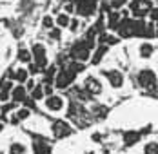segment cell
<instances>
[{"label": "cell", "mask_w": 158, "mask_h": 154, "mask_svg": "<svg viewBox=\"0 0 158 154\" xmlns=\"http://www.w3.org/2000/svg\"><path fill=\"white\" fill-rule=\"evenodd\" d=\"M78 27H80V22L77 20V18H73V20L69 22V31H73V33H77V31H78Z\"/></svg>", "instance_id": "83f0119b"}, {"label": "cell", "mask_w": 158, "mask_h": 154, "mask_svg": "<svg viewBox=\"0 0 158 154\" xmlns=\"http://www.w3.org/2000/svg\"><path fill=\"white\" fill-rule=\"evenodd\" d=\"M75 11L82 18L95 16L98 11V0H75Z\"/></svg>", "instance_id": "3957f363"}, {"label": "cell", "mask_w": 158, "mask_h": 154, "mask_svg": "<svg viewBox=\"0 0 158 154\" xmlns=\"http://www.w3.org/2000/svg\"><path fill=\"white\" fill-rule=\"evenodd\" d=\"M131 7V13L135 18H143V16H149L151 9H153V0H133L129 4Z\"/></svg>", "instance_id": "277c9868"}, {"label": "cell", "mask_w": 158, "mask_h": 154, "mask_svg": "<svg viewBox=\"0 0 158 154\" xmlns=\"http://www.w3.org/2000/svg\"><path fill=\"white\" fill-rule=\"evenodd\" d=\"M127 4H129V0H109V9H116V11H120V9H124Z\"/></svg>", "instance_id": "cb8c5ba5"}, {"label": "cell", "mask_w": 158, "mask_h": 154, "mask_svg": "<svg viewBox=\"0 0 158 154\" xmlns=\"http://www.w3.org/2000/svg\"><path fill=\"white\" fill-rule=\"evenodd\" d=\"M24 85H26V89H27V91H33V89H35V82H33L31 78H29V80H27Z\"/></svg>", "instance_id": "f546056e"}, {"label": "cell", "mask_w": 158, "mask_h": 154, "mask_svg": "<svg viewBox=\"0 0 158 154\" xmlns=\"http://www.w3.org/2000/svg\"><path fill=\"white\" fill-rule=\"evenodd\" d=\"M107 53V46H104V44H98L95 49V53H93V56H91V63L93 65H98L100 62L104 60V55Z\"/></svg>", "instance_id": "e0dca14e"}, {"label": "cell", "mask_w": 158, "mask_h": 154, "mask_svg": "<svg viewBox=\"0 0 158 154\" xmlns=\"http://www.w3.org/2000/svg\"><path fill=\"white\" fill-rule=\"evenodd\" d=\"M31 55H33V60L35 63L38 65V67H42V69H46L48 67V51H46V46L44 44H40V42H35L31 47Z\"/></svg>", "instance_id": "52a82bcc"}, {"label": "cell", "mask_w": 158, "mask_h": 154, "mask_svg": "<svg viewBox=\"0 0 158 154\" xmlns=\"http://www.w3.org/2000/svg\"><path fill=\"white\" fill-rule=\"evenodd\" d=\"M42 98H46V92H44V87H42V83H38V85H35V89L31 91V100H42Z\"/></svg>", "instance_id": "44dd1931"}, {"label": "cell", "mask_w": 158, "mask_h": 154, "mask_svg": "<svg viewBox=\"0 0 158 154\" xmlns=\"http://www.w3.org/2000/svg\"><path fill=\"white\" fill-rule=\"evenodd\" d=\"M149 18H151L153 22H158V7H153V9H151V13H149Z\"/></svg>", "instance_id": "f1b7e54d"}, {"label": "cell", "mask_w": 158, "mask_h": 154, "mask_svg": "<svg viewBox=\"0 0 158 154\" xmlns=\"http://www.w3.org/2000/svg\"><path fill=\"white\" fill-rule=\"evenodd\" d=\"M33 152L35 154H53V149L48 141L40 140V141H35L33 143Z\"/></svg>", "instance_id": "2e32d148"}, {"label": "cell", "mask_w": 158, "mask_h": 154, "mask_svg": "<svg viewBox=\"0 0 158 154\" xmlns=\"http://www.w3.org/2000/svg\"><path fill=\"white\" fill-rule=\"evenodd\" d=\"M77 71L75 69H71V67H64L62 71H58L56 73V76H55V87H58V89H69L71 85H73V82H75V78H77Z\"/></svg>", "instance_id": "6da1fadb"}, {"label": "cell", "mask_w": 158, "mask_h": 154, "mask_svg": "<svg viewBox=\"0 0 158 154\" xmlns=\"http://www.w3.org/2000/svg\"><path fill=\"white\" fill-rule=\"evenodd\" d=\"M44 103H46V109L48 111H53V112H60L64 109V105H65L64 98L58 96V94H49V96H46Z\"/></svg>", "instance_id": "9c48e42d"}, {"label": "cell", "mask_w": 158, "mask_h": 154, "mask_svg": "<svg viewBox=\"0 0 158 154\" xmlns=\"http://www.w3.org/2000/svg\"><path fill=\"white\" fill-rule=\"evenodd\" d=\"M42 27L48 29V31H51L53 27H55V18H53L51 15H46L44 18H42Z\"/></svg>", "instance_id": "4316f807"}, {"label": "cell", "mask_w": 158, "mask_h": 154, "mask_svg": "<svg viewBox=\"0 0 158 154\" xmlns=\"http://www.w3.org/2000/svg\"><path fill=\"white\" fill-rule=\"evenodd\" d=\"M16 60L20 62V63H29V62H33L31 51L20 46V47H18V51H16Z\"/></svg>", "instance_id": "ac0fdd59"}, {"label": "cell", "mask_w": 158, "mask_h": 154, "mask_svg": "<svg viewBox=\"0 0 158 154\" xmlns=\"http://www.w3.org/2000/svg\"><path fill=\"white\" fill-rule=\"evenodd\" d=\"M91 51H93V47L89 46L85 40H78V42H75V44L71 46L69 56H71L73 60L85 62V60H89V56H91Z\"/></svg>", "instance_id": "7a4b0ae2"}, {"label": "cell", "mask_w": 158, "mask_h": 154, "mask_svg": "<svg viewBox=\"0 0 158 154\" xmlns=\"http://www.w3.org/2000/svg\"><path fill=\"white\" fill-rule=\"evenodd\" d=\"M29 114H31V111H29L27 107H22V109H16V111H15V116H16V120H18V122L27 120V118H29Z\"/></svg>", "instance_id": "603a6c76"}, {"label": "cell", "mask_w": 158, "mask_h": 154, "mask_svg": "<svg viewBox=\"0 0 158 154\" xmlns=\"http://www.w3.org/2000/svg\"><path fill=\"white\" fill-rule=\"evenodd\" d=\"M69 22H71V16L67 15V13H60V15L55 18V26H56V27H60V29L69 27Z\"/></svg>", "instance_id": "ffe728a7"}, {"label": "cell", "mask_w": 158, "mask_h": 154, "mask_svg": "<svg viewBox=\"0 0 158 154\" xmlns=\"http://www.w3.org/2000/svg\"><path fill=\"white\" fill-rule=\"evenodd\" d=\"M11 91H13V82L0 83V102H7V98H11Z\"/></svg>", "instance_id": "d6986e66"}, {"label": "cell", "mask_w": 158, "mask_h": 154, "mask_svg": "<svg viewBox=\"0 0 158 154\" xmlns=\"http://www.w3.org/2000/svg\"><path fill=\"white\" fill-rule=\"evenodd\" d=\"M102 75L107 78V82H109V85L113 89H120L122 85H124V73L122 71H118V69H106V71H102Z\"/></svg>", "instance_id": "ba28073f"}, {"label": "cell", "mask_w": 158, "mask_h": 154, "mask_svg": "<svg viewBox=\"0 0 158 154\" xmlns=\"http://www.w3.org/2000/svg\"><path fill=\"white\" fill-rule=\"evenodd\" d=\"M122 138H124V143H126L127 147H133L135 143H138V141H140L142 132H138V131H126Z\"/></svg>", "instance_id": "9a60e30c"}, {"label": "cell", "mask_w": 158, "mask_h": 154, "mask_svg": "<svg viewBox=\"0 0 158 154\" xmlns=\"http://www.w3.org/2000/svg\"><path fill=\"white\" fill-rule=\"evenodd\" d=\"M136 80H138V85L142 89H156L158 87V78L153 69H142L138 73Z\"/></svg>", "instance_id": "5b68a950"}, {"label": "cell", "mask_w": 158, "mask_h": 154, "mask_svg": "<svg viewBox=\"0 0 158 154\" xmlns=\"http://www.w3.org/2000/svg\"><path fill=\"white\" fill-rule=\"evenodd\" d=\"M26 98H27V89H26V85H24V83L13 85V91H11V102L22 103Z\"/></svg>", "instance_id": "7c38bea8"}, {"label": "cell", "mask_w": 158, "mask_h": 154, "mask_svg": "<svg viewBox=\"0 0 158 154\" xmlns=\"http://www.w3.org/2000/svg\"><path fill=\"white\" fill-rule=\"evenodd\" d=\"M143 154H158V141L151 140L143 145Z\"/></svg>", "instance_id": "7402d4cb"}, {"label": "cell", "mask_w": 158, "mask_h": 154, "mask_svg": "<svg viewBox=\"0 0 158 154\" xmlns=\"http://www.w3.org/2000/svg\"><path fill=\"white\" fill-rule=\"evenodd\" d=\"M84 89L89 92L91 96H98L102 92V82L96 76H87L84 80Z\"/></svg>", "instance_id": "30bf717a"}, {"label": "cell", "mask_w": 158, "mask_h": 154, "mask_svg": "<svg viewBox=\"0 0 158 154\" xmlns=\"http://www.w3.org/2000/svg\"><path fill=\"white\" fill-rule=\"evenodd\" d=\"M156 4H158V0H156Z\"/></svg>", "instance_id": "d6a6232c"}, {"label": "cell", "mask_w": 158, "mask_h": 154, "mask_svg": "<svg viewBox=\"0 0 158 154\" xmlns=\"http://www.w3.org/2000/svg\"><path fill=\"white\" fill-rule=\"evenodd\" d=\"M155 51H156V47L153 46L151 42H142V44L138 46V55H140V58H143V60L151 58V56L155 55Z\"/></svg>", "instance_id": "5bb4252c"}, {"label": "cell", "mask_w": 158, "mask_h": 154, "mask_svg": "<svg viewBox=\"0 0 158 154\" xmlns=\"http://www.w3.org/2000/svg\"><path fill=\"white\" fill-rule=\"evenodd\" d=\"M124 16H122V11H116V9H111L109 13H107V20H106V29L109 31H116L118 27V24H120V20H122Z\"/></svg>", "instance_id": "8fae6325"}, {"label": "cell", "mask_w": 158, "mask_h": 154, "mask_svg": "<svg viewBox=\"0 0 158 154\" xmlns=\"http://www.w3.org/2000/svg\"><path fill=\"white\" fill-rule=\"evenodd\" d=\"M11 80H16L18 83H26L29 80V71L26 67H18V69H11V75H9Z\"/></svg>", "instance_id": "4fadbf2b"}, {"label": "cell", "mask_w": 158, "mask_h": 154, "mask_svg": "<svg viewBox=\"0 0 158 154\" xmlns=\"http://www.w3.org/2000/svg\"><path fill=\"white\" fill-rule=\"evenodd\" d=\"M9 154H26V145L24 143H11Z\"/></svg>", "instance_id": "484cf974"}, {"label": "cell", "mask_w": 158, "mask_h": 154, "mask_svg": "<svg viewBox=\"0 0 158 154\" xmlns=\"http://www.w3.org/2000/svg\"><path fill=\"white\" fill-rule=\"evenodd\" d=\"M51 132H53V136L56 140H64L73 134V127H71V123H67L65 120H55L51 123Z\"/></svg>", "instance_id": "8992f818"}, {"label": "cell", "mask_w": 158, "mask_h": 154, "mask_svg": "<svg viewBox=\"0 0 158 154\" xmlns=\"http://www.w3.org/2000/svg\"><path fill=\"white\" fill-rule=\"evenodd\" d=\"M2 129H4V123L0 122V132H2Z\"/></svg>", "instance_id": "1f68e13d"}, {"label": "cell", "mask_w": 158, "mask_h": 154, "mask_svg": "<svg viewBox=\"0 0 158 154\" xmlns=\"http://www.w3.org/2000/svg\"><path fill=\"white\" fill-rule=\"evenodd\" d=\"M91 112H93V116L96 114L98 120H102V118H106V114H107V107H104V105H95Z\"/></svg>", "instance_id": "d4e9b609"}, {"label": "cell", "mask_w": 158, "mask_h": 154, "mask_svg": "<svg viewBox=\"0 0 158 154\" xmlns=\"http://www.w3.org/2000/svg\"><path fill=\"white\" fill-rule=\"evenodd\" d=\"M93 140H96V141H100L102 138H100V134H93Z\"/></svg>", "instance_id": "4dcf8cb0"}]
</instances>
